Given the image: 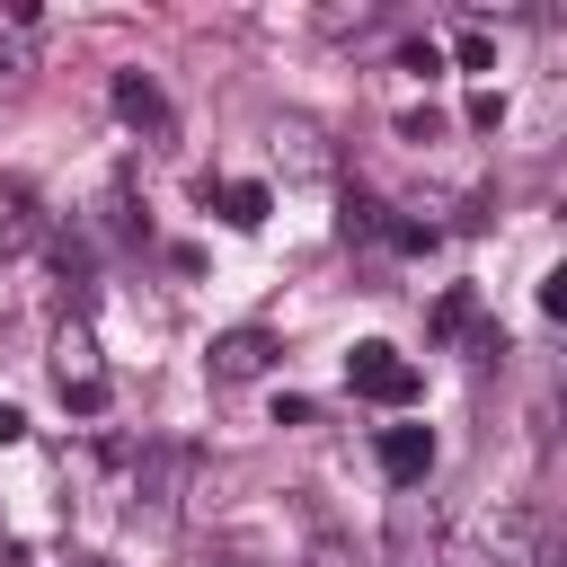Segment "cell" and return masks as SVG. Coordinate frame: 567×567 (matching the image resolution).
Listing matches in <instances>:
<instances>
[{
	"instance_id": "cell-1",
	"label": "cell",
	"mask_w": 567,
	"mask_h": 567,
	"mask_svg": "<svg viewBox=\"0 0 567 567\" xmlns=\"http://www.w3.org/2000/svg\"><path fill=\"white\" fill-rule=\"evenodd\" d=\"M53 381H62V399H71L80 416L106 408V372H97V337H89V319H62V328H53Z\"/></svg>"
},
{
	"instance_id": "cell-2",
	"label": "cell",
	"mask_w": 567,
	"mask_h": 567,
	"mask_svg": "<svg viewBox=\"0 0 567 567\" xmlns=\"http://www.w3.org/2000/svg\"><path fill=\"white\" fill-rule=\"evenodd\" d=\"M346 381H354V399H381V408H408L416 399V363L399 346H354L346 354Z\"/></svg>"
},
{
	"instance_id": "cell-3",
	"label": "cell",
	"mask_w": 567,
	"mask_h": 567,
	"mask_svg": "<svg viewBox=\"0 0 567 567\" xmlns=\"http://www.w3.org/2000/svg\"><path fill=\"white\" fill-rule=\"evenodd\" d=\"M275 354H284V346H275L266 328H221V337L204 346V372H213V381H257V372H275Z\"/></svg>"
},
{
	"instance_id": "cell-4",
	"label": "cell",
	"mask_w": 567,
	"mask_h": 567,
	"mask_svg": "<svg viewBox=\"0 0 567 567\" xmlns=\"http://www.w3.org/2000/svg\"><path fill=\"white\" fill-rule=\"evenodd\" d=\"M425 470H434V434H425V425H381V478H390L399 496H416Z\"/></svg>"
},
{
	"instance_id": "cell-5",
	"label": "cell",
	"mask_w": 567,
	"mask_h": 567,
	"mask_svg": "<svg viewBox=\"0 0 567 567\" xmlns=\"http://www.w3.org/2000/svg\"><path fill=\"white\" fill-rule=\"evenodd\" d=\"M549 549H540V523L523 514V505H505L496 523H487V540H478V567H540Z\"/></svg>"
},
{
	"instance_id": "cell-6",
	"label": "cell",
	"mask_w": 567,
	"mask_h": 567,
	"mask_svg": "<svg viewBox=\"0 0 567 567\" xmlns=\"http://www.w3.org/2000/svg\"><path fill=\"white\" fill-rule=\"evenodd\" d=\"M106 97H115V115H124L133 133H168V97H159V80H151V71H115V89H106Z\"/></svg>"
},
{
	"instance_id": "cell-7",
	"label": "cell",
	"mask_w": 567,
	"mask_h": 567,
	"mask_svg": "<svg viewBox=\"0 0 567 567\" xmlns=\"http://www.w3.org/2000/svg\"><path fill=\"white\" fill-rule=\"evenodd\" d=\"M275 151H284V168H301V177H328V142H319V124L284 115V124H275Z\"/></svg>"
},
{
	"instance_id": "cell-8",
	"label": "cell",
	"mask_w": 567,
	"mask_h": 567,
	"mask_svg": "<svg viewBox=\"0 0 567 567\" xmlns=\"http://www.w3.org/2000/svg\"><path fill=\"white\" fill-rule=\"evenodd\" d=\"M221 221L257 230V221H266V186H257V177H230V186H221Z\"/></svg>"
},
{
	"instance_id": "cell-9",
	"label": "cell",
	"mask_w": 567,
	"mask_h": 567,
	"mask_svg": "<svg viewBox=\"0 0 567 567\" xmlns=\"http://www.w3.org/2000/svg\"><path fill=\"white\" fill-rule=\"evenodd\" d=\"M27 71H35V62H27V53H18V44H9V35H0V106H9V97H18V89H27Z\"/></svg>"
},
{
	"instance_id": "cell-10",
	"label": "cell",
	"mask_w": 567,
	"mask_h": 567,
	"mask_svg": "<svg viewBox=\"0 0 567 567\" xmlns=\"http://www.w3.org/2000/svg\"><path fill=\"white\" fill-rule=\"evenodd\" d=\"M452 53H461V71H496V44H487L478 27H461V44H452Z\"/></svg>"
},
{
	"instance_id": "cell-11",
	"label": "cell",
	"mask_w": 567,
	"mask_h": 567,
	"mask_svg": "<svg viewBox=\"0 0 567 567\" xmlns=\"http://www.w3.org/2000/svg\"><path fill=\"white\" fill-rule=\"evenodd\" d=\"M301 567H354V558H346V540H319V549H310Z\"/></svg>"
},
{
	"instance_id": "cell-12",
	"label": "cell",
	"mask_w": 567,
	"mask_h": 567,
	"mask_svg": "<svg viewBox=\"0 0 567 567\" xmlns=\"http://www.w3.org/2000/svg\"><path fill=\"white\" fill-rule=\"evenodd\" d=\"M18 434H27V416H18V408H0V443H18Z\"/></svg>"
},
{
	"instance_id": "cell-13",
	"label": "cell",
	"mask_w": 567,
	"mask_h": 567,
	"mask_svg": "<svg viewBox=\"0 0 567 567\" xmlns=\"http://www.w3.org/2000/svg\"><path fill=\"white\" fill-rule=\"evenodd\" d=\"M71 567H115V558H71Z\"/></svg>"
},
{
	"instance_id": "cell-14",
	"label": "cell",
	"mask_w": 567,
	"mask_h": 567,
	"mask_svg": "<svg viewBox=\"0 0 567 567\" xmlns=\"http://www.w3.org/2000/svg\"><path fill=\"white\" fill-rule=\"evenodd\" d=\"M221 567H257V558H221Z\"/></svg>"
}]
</instances>
